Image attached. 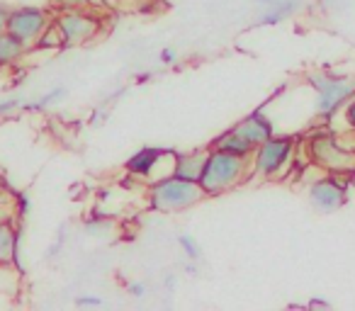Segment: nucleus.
Masks as SVG:
<instances>
[{"label":"nucleus","instance_id":"1","mask_svg":"<svg viewBox=\"0 0 355 311\" xmlns=\"http://www.w3.org/2000/svg\"><path fill=\"white\" fill-rule=\"evenodd\" d=\"M248 170H251V159L209 146L207 161H205L202 175H200V185L207 193V197H219V195L236 188L248 175Z\"/></svg>","mask_w":355,"mask_h":311},{"label":"nucleus","instance_id":"2","mask_svg":"<svg viewBox=\"0 0 355 311\" xmlns=\"http://www.w3.org/2000/svg\"><path fill=\"white\" fill-rule=\"evenodd\" d=\"M207 197L202 185L198 180H185L178 175H166L161 180H153L148 188V204L153 212L161 214H178L185 209H193Z\"/></svg>","mask_w":355,"mask_h":311},{"label":"nucleus","instance_id":"3","mask_svg":"<svg viewBox=\"0 0 355 311\" xmlns=\"http://www.w3.org/2000/svg\"><path fill=\"white\" fill-rule=\"evenodd\" d=\"M309 85L314 88V114L319 119H331L355 95L353 75L316 71L309 75Z\"/></svg>","mask_w":355,"mask_h":311},{"label":"nucleus","instance_id":"4","mask_svg":"<svg viewBox=\"0 0 355 311\" xmlns=\"http://www.w3.org/2000/svg\"><path fill=\"white\" fill-rule=\"evenodd\" d=\"M309 148V159L316 166H321L324 170L336 175H345V173H355V151L345 148L340 143L338 134L331 132H316L309 136L306 141Z\"/></svg>","mask_w":355,"mask_h":311},{"label":"nucleus","instance_id":"5","mask_svg":"<svg viewBox=\"0 0 355 311\" xmlns=\"http://www.w3.org/2000/svg\"><path fill=\"white\" fill-rule=\"evenodd\" d=\"M295 156V139L292 136H275L272 134L268 141H263L261 146H256L251 156V168L261 178H277L282 170L287 168V163Z\"/></svg>","mask_w":355,"mask_h":311},{"label":"nucleus","instance_id":"6","mask_svg":"<svg viewBox=\"0 0 355 311\" xmlns=\"http://www.w3.org/2000/svg\"><path fill=\"white\" fill-rule=\"evenodd\" d=\"M51 25V17L46 15L42 8L35 6H20V8H12L10 15H8V25L6 30L12 32L17 39H22L27 46H35V42L42 37V32Z\"/></svg>","mask_w":355,"mask_h":311},{"label":"nucleus","instance_id":"7","mask_svg":"<svg viewBox=\"0 0 355 311\" xmlns=\"http://www.w3.org/2000/svg\"><path fill=\"white\" fill-rule=\"evenodd\" d=\"M345 185L338 180V175H326V178H319L309 185V202L311 207L319 214H334L338 212L345 204Z\"/></svg>","mask_w":355,"mask_h":311},{"label":"nucleus","instance_id":"8","mask_svg":"<svg viewBox=\"0 0 355 311\" xmlns=\"http://www.w3.org/2000/svg\"><path fill=\"white\" fill-rule=\"evenodd\" d=\"M171 159H175V153L148 146V148L137 151L132 159L127 161V170L132 175H137V178H148L153 183V180H161V178H166V175H171L168 170L161 168V166Z\"/></svg>","mask_w":355,"mask_h":311},{"label":"nucleus","instance_id":"9","mask_svg":"<svg viewBox=\"0 0 355 311\" xmlns=\"http://www.w3.org/2000/svg\"><path fill=\"white\" fill-rule=\"evenodd\" d=\"M59 22L61 32H64V39L66 46H73V44H85V42L95 39L100 32V20L90 15H83V12H64L61 17H56Z\"/></svg>","mask_w":355,"mask_h":311},{"label":"nucleus","instance_id":"10","mask_svg":"<svg viewBox=\"0 0 355 311\" xmlns=\"http://www.w3.org/2000/svg\"><path fill=\"white\" fill-rule=\"evenodd\" d=\"M232 129L236 134H241V136L246 139L248 143H253V146H261L263 141H268V139L275 134V127H272L270 117H266L261 109H258V112H251L248 117H243L241 122H236Z\"/></svg>","mask_w":355,"mask_h":311},{"label":"nucleus","instance_id":"11","mask_svg":"<svg viewBox=\"0 0 355 311\" xmlns=\"http://www.w3.org/2000/svg\"><path fill=\"white\" fill-rule=\"evenodd\" d=\"M209 148H200V151H190V153H175V163H173V175L185 180H198L202 175L205 161H207Z\"/></svg>","mask_w":355,"mask_h":311},{"label":"nucleus","instance_id":"12","mask_svg":"<svg viewBox=\"0 0 355 311\" xmlns=\"http://www.w3.org/2000/svg\"><path fill=\"white\" fill-rule=\"evenodd\" d=\"M30 51V46L22 39H17L12 32L0 30V69H8V66H15L22 56Z\"/></svg>","mask_w":355,"mask_h":311},{"label":"nucleus","instance_id":"13","mask_svg":"<svg viewBox=\"0 0 355 311\" xmlns=\"http://www.w3.org/2000/svg\"><path fill=\"white\" fill-rule=\"evenodd\" d=\"M0 263H20V231L8 219L0 222Z\"/></svg>","mask_w":355,"mask_h":311},{"label":"nucleus","instance_id":"14","mask_svg":"<svg viewBox=\"0 0 355 311\" xmlns=\"http://www.w3.org/2000/svg\"><path fill=\"white\" fill-rule=\"evenodd\" d=\"M256 6L263 8L261 22L272 25V22H280L285 17H290L300 8V0H256Z\"/></svg>","mask_w":355,"mask_h":311},{"label":"nucleus","instance_id":"15","mask_svg":"<svg viewBox=\"0 0 355 311\" xmlns=\"http://www.w3.org/2000/svg\"><path fill=\"white\" fill-rule=\"evenodd\" d=\"M212 148H222V151L236 153V156H246V159H251L253 151H256V146H253V143H248L246 139H243L241 134L234 132V129H227L222 136L214 139Z\"/></svg>","mask_w":355,"mask_h":311},{"label":"nucleus","instance_id":"16","mask_svg":"<svg viewBox=\"0 0 355 311\" xmlns=\"http://www.w3.org/2000/svg\"><path fill=\"white\" fill-rule=\"evenodd\" d=\"M61 46H66L64 32H61L59 22H56V20H51V25L46 27L44 32H42V37L35 42V46H32V49H40V51H51V49H61Z\"/></svg>","mask_w":355,"mask_h":311},{"label":"nucleus","instance_id":"17","mask_svg":"<svg viewBox=\"0 0 355 311\" xmlns=\"http://www.w3.org/2000/svg\"><path fill=\"white\" fill-rule=\"evenodd\" d=\"M64 95H66V88H51L49 93H44L40 100H35V103H25L22 107L30 109V112H44L46 107H51V105L59 103Z\"/></svg>","mask_w":355,"mask_h":311},{"label":"nucleus","instance_id":"18","mask_svg":"<svg viewBox=\"0 0 355 311\" xmlns=\"http://www.w3.org/2000/svg\"><path fill=\"white\" fill-rule=\"evenodd\" d=\"M178 246L183 248V253L190 258V260H200V258H202V248H200V243L195 241L193 236H188V233H180V236H178Z\"/></svg>","mask_w":355,"mask_h":311},{"label":"nucleus","instance_id":"19","mask_svg":"<svg viewBox=\"0 0 355 311\" xmlns=\"http://www.w3.org/2000/svg\"><path fill=\"white\" fill-rule=\"evenodd\" d=\"M343 119H345V124H348L350 132H355V95L343 105Z\"/></svg>","mask_w":355,"mask_h":311},{"label":"nucleus","instance_id":"20","mask_svg":"<svg viewBox=\"0 0 355 311\" xmlns=\"http://www.w3.org/2000/svg\"><path fill=\"white\" fill-rule=\"evenodd\" d=\"M22 105H25V100H22V98H10V100H3V103H0V114H8V112H12V109L22 107Z\"/></svg>","mask_w":355,"mask_h":311},{"label":"nucleus","instance_id":"21","mask_svg":"<svg viewBox=\"0 0 355 311\" xmlns=\"http://www.w3.org/2000/svg\"><path fill=\"white\" fill-rule=\"evenodd\" d=\"M158 59H161V64H163V66H171V64H175L178 51H175V49H171V46H166V49H161Z\"/></svg>","mask_w":355,"mask_h":311},{"label":"nucleus","instance_id":"22","mask_svg":"<svg viewBox=\"0 0 355 311\" xmlns=\"http://www.w3.org/2000/svg\"><path fill=\"white\" fill-rule=\"evenodd\" d=\"M103 299L100 296H76V306H100Z\"/></svg>","mask_w":355,"mask_h":311},{"label":"nucleus","instance_id":"23","mask_svg":"<svg viewBox=\"0 0 355 311\" xmlns=\"http://www.w3.org/2000/svg\"><path fill=\"white\" fill-rule=\"evenodd\" d=\"M127 292H129L132 296H137V299H141V296L146 294V287H144L141 282H132V285L127 287Z\"/></svg>","mask_w":355,"mask_h":311},{"label":"nucleus","instance_id":"24","mask_svg":"<svg viewBox=\"0 0 355 311\" xmlns=\"http://www.w3.org/2000/svg\"><path fill=\"white\" fill-rule=\"evenodd\" d=\"M10 10H12V8H8V6H3V3H0V30H6L8 15H10Z\"/></svg>","mask_w":355,"mask_h":311},{"label":"nucleus","instance_id":"25","mask_svg":"<svg viewBox=\"0 0 355 311\" xmlns=\"http://www.w3.org/2000/svg\"><path fill=\"white\" fill-rule=\"evenodd\" d=\"M171 287H175V277L168 275V277H166V290H171Z\"/></svg>","mask_w":355,"mask_h":311},{"label":"nucleus","instance_id":"26","mask_svg":"<svg viewBox=\"0 0 355 311\" xmlns=\"http://www.w3.org/2000/svg\"><path fill=\"white\" fill-rule=\"evenodd\" d=\"M185 270H188L190 275H198V267H195L193 263H188V265H185Z\"/></svg>","mask_w":355,"mask_h":311},{"label":"nucleus","instance_id":"27","mask_svg":"<svg viewBox=\"0 0 355 311\" xmlns=\"http://www.w3.org/2000/svg\"><path fill=\"white\" fill-rule=\"evenodd\" d=\"M3 219H6V217H0V222H3Z\"/></svg>","mask_w":355,"mask_h":311}]
</instances>
